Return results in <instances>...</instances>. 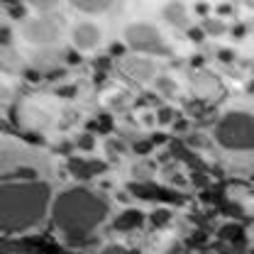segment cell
Instances as JSON below:
<instances>
[{"instance_id": "6da1fadb", "label": "cell", "mask_w": 254, "mask_h": 254, "mask_svg": "<svg viewBox=\"0 0 254 254\" xmlns=\"http://www.w3.org/2000/svg\"><path fill=\"white\" fill-rule=\"evenodd\" d=\"M215 139L230 152H254V113H227L215 127Z\"/></svg>"}, {"instance_id": "7a4b0ae2", "label": "cell", "mask_w": 254, "mask_h": 254, "mask_svg": "<svg viewBox=\"0 0 254 254\" xmlns=\"http://www.w3.org/2000/svg\"><path fill=\"white\" fill-rule=\"evenodd\" d=\"M125 37H127V42H129L134 49H139V52H157L154 47L161 44L157 27H154V25H147V22L132 25V27L125 32Z\"/></svg>"}, {"instance_id": "3957f363", "label": "cell", "mask_w": 254, "mask_h": 254, "mask_svg": "<svg viewBox=\"0 0 254 254\" xmlns=\"http://www.w3.org/2000/svg\"><path fill=\"white\" fill-rule=\"evenodd\" d=\"M73 42L81 49H93V47H98V42H100V30L95 27L93 22H81L73 30Z\"/></svg>"}, {"instance_id": "277c9868", "label": "cell", "mask_w": 254, "mask_h": 254, "mask_svg": "<svg viewBox=\"0 0 254 254\" xmlns=\"http://www.w3.org/2000/svg\"><path fill=\"white\" fill-rule=\"evenodd\" d=\"M25 37L30 42H49V39L57 37V27L49 20H32L30 25L25 27Z\"/></svg>"}, {"instance_id": "5b68a950", "label": "cell", "mask_w": 254, "mask_h": 254, "mask_svg": "<svg viewBox=\"0 0 254 254\" xmlns=\"http://www.w3.org/2000/svg\"><path fill=\"white\" fill-rule=\"evenodd\" d=\"M125 73H129L137 81H149V78H154V64L142 57H129L125 62Z\"/></svg>"}, {"instance_id": "8992f818", "label": "cell", "mask_w": 254, "mask_h": 254, "mask_svg": "<svg viewBox=\"0 0 254 254\" xmlns=\"http://www.w3.org/2000/svg\"><path fill=\"white\" fill-rule=\"evenodd\" d=\"M157 86H159V93L166 95V98H174L176 95V83L171 78H159Z\"/></svg>"}, {"instance_id": "52a82bcc", "label": "cell", "mask_w": 254, "mask_h": 254, "mask_svg": "<svg viewBox=\"0 0 254 254\" xmlns=\"http://www.w3.org/2000/svg\"><path fill=\"white\" fill-rule=\"evenodd\" d=\"M78 7H86V12L91 7V12H98L95 7H108V2H78Z\"/></svg>"}]
</instances>
